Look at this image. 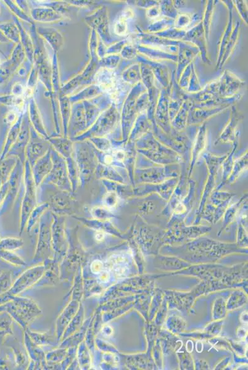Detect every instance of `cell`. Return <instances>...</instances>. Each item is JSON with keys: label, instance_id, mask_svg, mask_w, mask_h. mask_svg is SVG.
Returning a JSON list of instances; mask_svg holds the SVG:
<instances>
[{"label": "cell", "instance_id": "6da1fadb", "mask_svg": "<svg viewBox=\"0 0 248 370\" xmlns=\"http://www.w3.org/2000/svg\"><path fill=\"white\" fill-rule=\"evenodd\" d=\"M11 325L12 321L7 314H4L0 316V338L6 336L8 334L12 333Z\"/></svg>", "mask_w": 248, "mask_h": 370}, {"label": "cell", "instance_id": "7a4b0ae2", "mask_svg": "<svg viewBox=\"0 0 248 370\" xmlns=\"http://www.w3.org/2000/svg\"><path fill=\"white\" fill-rule=\"evenodd\" d=\"M11 287V277L9 272H4L0 274V294L6 293Z\"/></svg>", "mask_w": 248, "mask_h": 370}, {"label": "cell", "instance_id": "3957f363", "mask_svg": "<svg viewBox=\"0 0 248 370\" xmlns=\"http://www.w3.org/2000/svg\"><path fill=\"white\" fill-rule=\"evenodd\" d=\"M5 310H7V305H0V313H2Z\"/></svg>", "mask_w": 248, "mask_h": 370}]
</instances>
